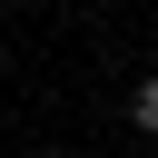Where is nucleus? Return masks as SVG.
Here are the masks:
<instances>
[{"mask_svg": "<svg viewBox=\"0 0 158 158\" xmlns=\"http://www.w3.org/2000/svg\"><path fill=\"white\" fill-rule=\"evenodd\" d=\"M128 128H138V138H158V79H138V89H128Z\"/></svg>", "mask_w": 158, "mask_h": 158, "instance_id": "f257e3e1", "label": "nucleus"}]
</instances>
